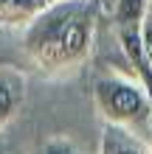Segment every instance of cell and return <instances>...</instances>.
I'll return each mask as SVG.
<instances>
[{
  "label": "cell",
  "instance_id": "obj_1",
  "mask_svg": "<svg viewBox=\"0 0 152 154\" xmlns=\"http://www.w3.org/2000/svg\"><path fill=\"white\" fill-rule=\"evenodd\" d=\"M99 0H53L25 23L23 51L42 76H68L90 59L99 28Z\"/></svg>",
  "mask_w": 152,
  "mask_h": 154
},
{
  "label": "cell",
  "instance_id": "obj_2",
  "mask_svg": "<svg viewBox=\"0 0 152 154\" xmlns=\"http://www.w3.org/2000/svg\"><path fill=\"white\" fill-rule=\"evenodd\" d=\"M93 104L104 123L124 126L149 140L152 132V95L135 76L102 73L93 81Z\"/></svg>",
  "mask_w": 152,
  "mask_h": 154
},
{
  "label": "cell",
  "instance_id": "obj_3",
  "mask_svg": "<svg viewBox=\"0 0 152 154\" xmlns=\"http://www.w3.org/2000/svg\"><path fill=\"white\" fill-rule=\"evenodd\" d=\"M25 101V73L11 65H0V132L20 112Z\"/></svg>",
  "mask_w": 152,
  "mask_h": 154
},
{
  "label": "cell",
  "instance_id": "obj_4",
  "mask_svg": "<svg viewBox=\"0 0 152 154\" xmlns=\"http://www.w3.org/2000/svg\"><path fill=\"white\" fill-rule=\"evenodd\" d=\"M99 154H152V151H149V143L144 137H138L135 132L124 129V126L104 123Z\"/></svg>",
  "mask_w": 152,
  "mask_h": 154
},
{
  "label": "cell",
  "instance_id": "obj_5",
  "mask_svg": "<svg viewBox=\"0 0 152 154\" xmlns=\"http://www.w3.org/2000/svg\"><path fill=\"white\" fill-rule=\"evenodd\" d=\"M45 6L48 0H0V25H25Z\"/></svg>",
  "mask_w": 152,
  "mask_h": 154
},
{
  "label": "cell",
  "instance_id": "obj_6",
  "mask_svg": "<svg viewBox=\"0 0 152 154\" xmlns=\"http://www.w3.org/2000/svg\"><path fill=\"white\" fill-rule=\"evenodd\" d=\"M149 11V0H115L113 3V28L141 25Z\"/></svg>",
  "mask_w": 152,
  "mask_h": 154
},
{
  "label": "cell",
  "instance_id": "obj_7",
  "mask_svg": "<svg viewBox=\"0 0 152 154\" xmlns=\"http://www.w3.org/2000/svg\"><path fill=\"white\" fill-rule=\"evenodd\" d=\"M34 154H82L79 151V146L70 137H62V134H57V137H48L40 143V149Z\"/></svg>",
  "mask_w": 152,
  "mask_h": 154
},
{
  "label": "cell",
  "instance_id": "obj_8",
  "mask_svg": "<svg viewBox=\"0 0 152 154\" xmlns=\"http://www.w3.org/2000/svg\"><path fill=\"white\" fill-rule=\"evenodd\" d=\"M141 39H144V48H147V56L152 62V8L147 11L144 23H141Z\"/></svg>",
  "mask_w": 152,
  "mask_h": 154
},
{
  "label": "cell",
  "instance_id": "obj_9",
  "mask_svg": "<svg viewBox=\"0 0 152 154\" xmlns=\"http://www.w3.org/2000/svg\"><path fill=\"white\" fill-rule=\"evenodd\" d=\"M147 143H149V151H152V132H149V140H147Z\"/></svg>",
  "mask_w": 152,
  "mask_h": 154
},
{
  "label": "cell",
  "instance_id": "obj_10",
  "mask_svg": "<svg viewBox=\"0 0 152 154\" xmlns=\"http://www.w3.org/2000/svg\"><path fill=\"white\" fill-rule=\"evenodd\" d=\"M149 8H152V0H149Z\"/></svg>",
  "mask_w": 152,
  "mask_h": 154
},
{
  "label": "cell",
  "instance_id": "obj_11",
  "mask_svg": "<svg viewBox=\"0 0 152 154\" xmlns=\"http://www.w3.org/2000/svg\"><path fill=\"white\" fill-rule=\"evenodd\" d=\"M48 3H53V0H48Z\"/></svg>",
  "mask_w": 152,
  "mask_h": 154
}]
</instances>
